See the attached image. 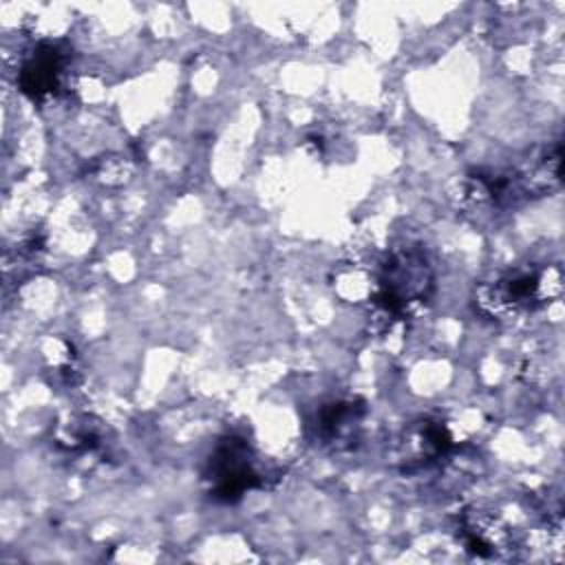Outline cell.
I'll return each mask as SVG.
<instances>
[{
    "label": "cell",
    "mask_w": 565,
    "mask_h": 565,
    "mask_svg": "<svg viewBox=\"0 0 565 565\" xmlns=\"http://www.w3.org/2000/svg\"><path fill=\"white\" fill-rule=\"evenodd\" d=\"M561 291L558 269H512L488 282L479 291V305L486 313L510 318L519 311L532 309Z\"/></svg>",
    "instance_id": "6da1fadb"
},
{
    "label": "cell",
    "mask_w": 565,
    "mask_h": 565,
    "mask_svg": "<svg viewBox=\"0 0 565 565\" xmlns=\"http://www.w3.org/2000/svg\"><path fill=\"white\" fill-rule=\"evenodd\" d=\"M205 479L210 481V497L223 503H234L247 490L260 486L247 441L241 437H225L207 459Z\"/></svg>",
    "instance_id": "7a4b0ae2"
},
{
    "label": "cell",
    "mask_w": 565,
    "mask_h": 565,
    "mask_svg": "<svg viewBox=\"0 0 565 565\" xmlns=\"http://www.w3.org/2000/svg\"><path fill=\"white\" fill-rule=\"evenodd\" d=\"M66 66V51L53 42H40L24 60L18 84L31 99H42L60 88V79Z\"/></svg>",
    "instance_id": "3957f363"
},
{
    "label": "cell",
    "mask_w": 565,
    "mask_h": 565,
    "mask_svg": "<svg viewBox=\"0 0 565 565\" xmlns=\"http://www.w3.org/2000/svg\"><path fill=\"white\" fill-rule=\"evenodd\" d=\"M364 408L353 404V402H333L327 404L320 415H318V428L320 435L327 441H335L342 439L347 433H353V428L358 426L360 417H362Z\"/></svg>",
    "instance_id": "277c9868"
}]
</instances>
